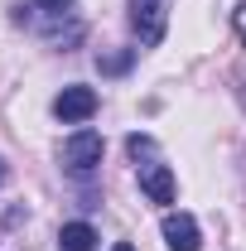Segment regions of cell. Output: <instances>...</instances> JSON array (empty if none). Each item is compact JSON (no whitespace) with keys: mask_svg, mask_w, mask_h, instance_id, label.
Returning a JSON list of instances; mask_svg holds the SVG:
<instances>
[{"mask_svg":"<svg viewBox=\"0 0 246 251\" xmlns=\"http://www.w3.org/2000/svg\"><path fill=\"white\" fill-rule=\"evenodd\" d=\"M111 251H135V247H130V242H116V247H111Z\"/></svg>","mask_w":246,"mask_h":251,"instance_id":"10","label":"cell"},{"mask_svg":"<svg viewBox=\"0 0 246 251\" xmlns=\"http://www.w3.org/2000/svg\"><path fill=\"white\" fill-rule=\"evenodd\" d=\"M140 188L150 193V203H174V169L169 164H145L140 169Z\"/></svg>","mask_w":246,"mask_h":251,"instance_id":"5","label":"cell"},{"mask_svg":"<svg viewBox=\"0 0 246 251\" xmlns=\"http://www.w3.org/2000/svg\"><path fill=\"white\" fill-rule=\"evenodd\" d=\"M159 232H164L169 251H203V232H198V222L188 218V213H164Z\"/></svg>","mask_w":246,"mask_h":251,"instance_id":"4","label":"cell"},{"mask_svg":"<svg viewBox=\"0 0 246 251\" xmlns=\"http://www.w3.org/2000/svg\"><path fill=\"white\" fill-rule=\"evenodd\" d=\"M97 68H101V73H125V68H130V53H111V58H97Z\"/></svg>","mask_w":246,"mask_h":251,"instance_id":"8","label":"cell"},{"mask_svg":"<svg viewBox=\"0 0 246 251\" xmlns=\"http://www.w3.org/2000/svg\"><path fill=\"white\" fill-rule=\"evenodd\" d=\"M53 116H58L63 126H82L97 116V92L92 87H63L58 97H53Z\"/></svg>","mask_w":246,"mask_h":251,"instance_id":"2","label":"cell"},{"mask_svg":"<svg viewBox=\"0 0 246 251\" xmlns=\"http://www.w3.org/2000/svg\"><path fill=\"white\" fill-rule=\"evenodd\" d=\"M73 5H77V0H34V10H39L44 20H68Z\"/></svg>","mask_w":246,"mask_h":251,"instance_id":"7","label":"cell"},{"mask_svg":"<svg viewBox=\"0 0 246 251\" xmlns=\"http://www.w3.org/2000/svg\"><path fill=\"white\" fill-rule=\"evenodd\" d=\"M130 25H135L145 49L159 44L164 39V0H130Z\"/></svg>","mask_w":246,"mask_h":251,"instance_id":"3","label":"cell"},{"mask_svg":"<svg viewBox=\"0 0 246 251\" xmlns=\"http://www.w3.org/2000/svg\"><path fill=\"white\" fill-rule=\"evenodd\" d=\"M232 25H237V34H242V44H246V0L237 5V15H232Z\"/></svg>","mask_w":246,"mask_h":251,"instance_id":"9","label":"cell"},{"mask_svg":"<svg viewBox=\"0 0 246 251\" xmlns=\"http://www.w3.org/2000/svg\"><path fill=\"white\" fill-rule=\"evenodd\" d=\"M0 179H5V169H0Z\"/></svg>","mask_w":246,"mask_h":251,"instance_id":"11","label":"cell"},{"mask_svg":"<svg viewBox=\"0 0 246 251\" xmlns=\"http://www.w3.org/2000/svg\"><path fill=\"white\" fill-rule=\"evenodd\" d=\"M58 251H97V232L87 222H68L58 232Z\"/></svg>","mask_w":246,"mask_h":251,"instance_id":"6","label":"cell"},{"mask_svg":"<svg viewBox=\"0 0 246 251\" xmlns=\"http://www.w3.org/2000/svg\"><path fill=\"white\" fill-rule=\"evenodd\" d=\"M63 164H68L73 174H92L97 164H101V135H97V130L68 135V140H63Z\"/></svg>","mask_w":246,"mask_h":251,"instance_id":"1","label":"cell"}]
</instances>
